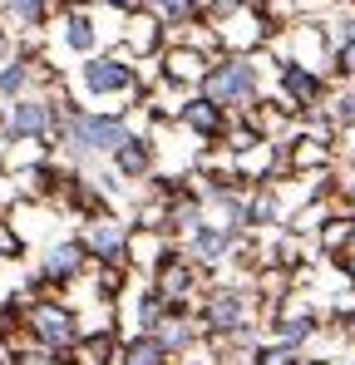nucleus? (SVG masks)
<instances>
[{"label": "nucleus", "instance_id": "6e6552de", "mask_svg": "<svg viewBox=\"0 0 355 365\" xmlns=\"http://www.w3.org/2000/svg\"><path fill=\"white\" fill-rule=\"evenodd\" d=\"M128 242H133V227L114 212H94L79 227V247L89 267H128Z\"/></svg>", "mask_w": 355, "mask_h": 365}, {"label": "nucleus", "instance_id": "f03ea898", "mask_svg": "<svg viewBox=\"0 0 355 365\" xmlns=\"http://www.w3.org/2000/svg\"><path fill=\"white\" fill-rule=\"evenodd\" d=\"M20 331L30 336V346L55 351V356H69V351L84 341L79 306L64 302L59 292H50V297H30V302L20 306Z\"/></svg>", "mask_w": 355, "mask_h": 365}, {"label": "nucleus", "instance_id": "1a4fd4ad", "mask_svg": "<svg viewBox=\"0 0 355 365\" xmlns=\"http://www.w3.org/2000/svg\"><path fill=\"white\" fill-rule=\"evenodd\" d=\"M178 252H182L187 262H197L202 272H222L227 262L242 257V232L222 227V222H202V227H192L187 237H178Z\"/></svg>", "mask_w": 355, "mask_h": 365}, {"label": "nucleus", "instance_id": "6ab92c4d", "mask_svg": "<svg viewBox=\"0 0 355 365\" xmlns=\"http://www.w3.org/2000/svg\"><path fill=\"white\" fill-rule=\"evenodd\" d=\"M114 365H173L168 346L153 331H133L128 341H118V361Z\"/></svg>", "mask_w": 355, "mask_h": 365}, {"label": "nucleus", "instance_id": "0eeeda50", "mask_svg": "<svg viewBox=\"0 0 355 365\" xmlns=\"http://www.w3.org/2000/svg\"><path fill=\"white\" fill-rule=\"evenodd\" d=\"M148 287H153V297L168 306V311H197L202 292H207V272H202L197 262H187L182 252H173L168 262L153 267Z\"/></svg>", "mask_w": 355, "mask_h": 365}, {"label": "nucleus", "instance_id": "2eb2a0df", "mask_svg": "<svg viewBox=\"0 0 355 365\" xmlns=\"http://www.w3.org/2000/svg\"><path fill=\"white\" fill-rule=\"evenodd\" d=\"M123 50L133 55V60H158L163 50H168V25L153 15V10H128V25H123Z\"/></svg>", "mask_w": 355, "mask_h": 365}, {"label": "nucleus", "instance_id": "5701e85b", "mask_svg": "<svg viewBox=\"0 0 355 365\" xmlns=\"http://www.w3.org/2000/svg\"><path fill=\"white\" fill-rule=\"evenodd\" d=\"M133 316H138V331H158V321L168 316V306L158 302V297H153V287H148V292L138 297V306H133Z\"/></svg>", "mask_w": 355, "mask_h": 365}, {"label": "nucleus", "instance_id": "a878e982", "mask_svg": "<svg viewBox=\"0 0 355 365\" xmlns=\"http://www.w3.org/2000/svg\"><path fill=\"white\" fill-rule=\"evenodd\" d=\"M331 64H336V74L355 79V40H341V45L331 50Z\"/></svg>", "mask_w": 355, "mask_h": 365}, {"label": "nucleus", "instance_id": "9b49d317", "mask_svg": "<svg viewBox=\"0 0 355 365\" xmlns=\"http://www.w3.org/2000/svg\"><path fill=\"white\" fill-rule=\"evenodd\" d=\"M173 123L182 128V133L202 138V143H217V138H227V128H232V114H227V109H217V104H212L202 89H192V94H178Z\"/></svg>", "mask_w": 355, "mask_h": 365}, {"label": "nucleus", "instance_id": "39448f33", "mask_svg": "<svg viewBox=\"0 0 355 365\" xmlns=\"http://www.w3.org/2000/svg\"><path fill=\"white\" fill-rule=\"evenodd\" d=\"M252 316H257V302L242 287L212 282L202 292V302H197V321H202V336L207 341H242L252 331Z\"/></svg>", "mask_w": 355, "mask_h": 365}, {"label": "nucleus", "instance_id": "9d476101", "mask_svg": "<svg viewBox=\"0 0 355 365\" xmlns=\"http://www.w3.org/2000/svg\"><path fill=\"white\" fill-rule=\"evenodd\" d=\"M84 272H89V257H84L79 237H59V242H50L40 252V262H35V287L64 292V287H74Z\"/></svg>", "mask_w": 355, "mask_h": 365}, {"label": "nucleus", "instance_id": "20e7f679", "mask_svg": "<svg viewBox=\"0 0 355 365\" xmlns=\"http://www.w3.org/2000/svg\"><path fill=\"white\" fill-rule=\"evenodd\" d=\"M202 94L237 119V114H247V109L257 104V94H262V69H257L252 55L217 50L212 64H207V74H202Z\"/></svg>", "mask_w": 355, "mask_h": 365}, {"label": "nucleus", "instance_id": "7c9ffc66", "mask_svg": "<svg viewBox=\"0 0 355 365\" xmlns=\"http://www.w3.org/2000/svg\"><path fill=\"white\" fill-rule=\"evenodd\" d=\"M0 217H5V192H0Z\"/></svg>", "mask_w": 355, "mask_h": 365}, {"label": "nucleus", "instance_id": "ddd939ff", "mask_svg": "<svg viewBox=\"0 0 355 365\" xmlns=\"http://www.w3.org/2000/svg\"><path fill=\"white\" fill-rule=\"evenodd\" d=\"M282 79V104L287 109H321L326 104V79L316 64H301V60H287L277 69Z\"/></svg>", "mask_w": 355, "mask_h": 365}, {"label": "nucleus", "instance_id": "4468645a", "mask_svg": "<svg viewBox=\"0 0 355 365\" xmlns=\"http://www.w3.org/2000/svg\"><path fill=\"white\" fill-rule=\"evenodd\" d=\"M59 45L74 60L99 55V25H94V5H64L59 10Z\"/></svg>", "mask_w": 355, "mask_h": 365}, {"label": "nucleus", "instance_id": "aec40b11", "mask_svg": "<svg viewBox=\"0 0 355 365\" xmlns=\"http://www.w3.org/2000/svg\"><path fill=\"white\" fill-rule=\"evenodd\" d=\"M311 331H316V316H311V311H292V316H277V321H272V341H282V346H292V351H301V346L311 341Z\"/></svg>", "mask_w": 355, "mask_h": 365}, {"label": "nucleus", "instance_id": "c756f323", "mask_svg": "<svg viewBox=\"0 0 355 365\" xmlns=\"http://www.w3.org/2000/svg\"><path fill=\"white\" fill-rule=\"evenodd\" d=\"M346 272H351V277H355V252H351V257H346Z\"/></svg>", "mask_w": 355, "mask_h": 365}, {"label": "nucleus", "instance_id": "dca6fc26", "mask_svg": "<svg viewBox=\"0 0 355 365\" xmlns=\"http://www.w3.org/2000/svg\"><path fill=\"white\" fill-rule=\"evenodd\" d=\"M40 55H5L0 60V104H10V99H20V94H30L35 89V79H50L45 69H40Z\"/></svg>", "mask_w": 355, "mask_h": 365}, {"label": "nucleus", "instance_id": "2f4dec72", "mask_svg": "<svg viewBox=\"0 0 355 365\" xmlns=\"http://www.w3.org/2000/svg\"><path fill=\"white\" fill-rule=\"evenodd\" d=\"M301 365H321V361H301Z\"/></svg>", "mask_w": 355, "mask_h": 365}, {"label": "nucleus", "instance_id": "b1692460", "mask_svg": "<svg viewBox=\"0 0 355 365\" xmlns=\"http://www.w3.org/2000/svg\"><path fill=\"white\" fill-rule=\"evenodd\" d=\"M252 365H301V356H296L292 346H282V341H267V346H257Z\"/></svg>", "mask_w": 355, "mask_h": 365}, {"label": "nucleus", "instance_id": "c85d7f7f", "mask_svg": "<svg viewBox=\"0 0 355 365\" xmlns=\"http://www.w3.org/2000/svg\"><path fill=\"white\" fill-rule=\"evenodd\" d=\"M346 40H355V15H351V20H346Z\"/></svg>", "mask_w": 355, "mask_h": 365}, {"label": "nucleus", "instance_id": "f8f14e48", "mask_svg": "<svg viewBox=\"0 0 355 365\" xmlns=\"http://www.w3.org/2000/svg\"><path fill=\"white\" fill-rule=\"evenodd\" d=\"M109 168H114V178H123V182H153V173H158V138H153L148 128H133L128 143L109 158Z\"/></svg>", "mask_w": 355, "mask_h": 365}, {"label": "nucleus", "instance_id": "4be33fe9", "mask_svg": "<svg viewBox=\"0 0 355 365\" xmlns=\"http://www.w3.org/2000/svg\"><path fill=\"white\" fill-rule=\"evenodd\" d=\"M272 222H282L277 192H272V187H257V192H252V227H272Z\"/></svg>", "mask_w": 355, "mask_h": 365}, {"label": "nucleus", "instance_id": "f3484780", "mask_svg": "<svg viewBox=\"0 0 355 365\" xmlns=\"http://www.w3.org/2000/svg\"><path fill=\"white\" fill-rule=\"evenodd\" d=\"M153 336L168 346V356L178 361V356H192V351L202 346V321H197V311H168Z\"/></svg>", "mask_w": 355, "mask_h": 365}, {"label": "nucleus", "instance_id": "cd10ccee", "mask_svg": "<svg viewBox=\"0 0 355 365\" xmlns=\"http://www.w3.org/2000/svg\"><path fill=\"white\" fill-rule=\"evenodd\" d=\"M74 5H114V10H123V15L138 10V0H74Z\"/></svg>", "mask_w": 355, "mask_h": 365}, {"label": "nucleus", "instance_id": "a211bd4d", "mask_svg": "<svg viewBox=\"0 0 355 365\" xmlns=\"http://www.w3.org/2000/svg\"><path fill=\"white\" fill-rule=\"evenodd\" d=\"M59 0H5V25H15V30H25V35H40V30H50L59 20Z\"/></svg>", "mask_w": 355, "mask_h": 365}, {"label": "nucleus", "instance_id": "f257e3e1", "mask_svg": "<svg viewBox=\"0 0 355 365\" xmlns=\"http://www.w3.org/2000/svg\"><path fill=\"white\" fill-rule=\"evenodd\" d=\"M133 123H128V109H84L74 99H64V123H59L55 148L69 158V168L79 163H94V158H114L118 148L128 143Z\"/></svg>", "mask_w": 355, "mask_h": 365}, {"label": "nucleus", "instance_id": "bb28decb", "mask_svg": "<svg viewBox=\"0 0 355 365\" xmlns=\"http://www.w3.org/2000/svg\"><path fill=\"white\" fill-rule=\"evenodd\" d=\"M331 119L341 123V128H351V123H355V89H351V94H336V109H331Z\"/></svg>", "mask_w": 355, "mask_h": 365}, {"label": "nucleus", "instance_id": "7ed1b4c3", "mask_svg": "<svg viewBox=\"0 0 355 365\" xmlns=\"http://www.w3.org/2000/svg\"><path fill=\"white\" fill-rule=\"evenodd\" d=\"M59 123H64V94L55 89H30L20 99L5 104L0 114V138L5 143H55L59 138Z\"/></svg>", "mask_w": 355, "mask_h": 365}, {"label": "nucleus", "instance_id": "393cba45", "mask_svg": "<svg viewBox=\"0 0 355 365\" xmlns=\"http://www.w3.org/2000/svg\"><path fill=\"white\" fill-rule=\"evenodd\" d=\"M20 232H15V222H5V217H0V262H15V257H20Z\"/></svg>", "mask_w": 355, "mask_h": 365}, {"label": "nucleus", "instance_id": "412c9836", "mask_svg": "<svg viewBox=\"0 0 355 365\" xmlns=\"http://www.w3.org/2000/svg\"><path fill=\"white\" fill-rule=\"evenodd\" d=\"M143 10H153L163 25H192V20H202V10H207V0H138Z\"/></svg>", "mask_w": 355, "mask_h": 365}, {"label": "nucleus", "instance_id": "423d86ee", "mask_svg": "<svg viewBox=\"0 0 355 365\" xmlns=\"http://www.w3.org/2000/svg\"><path fill=\"white\" fill-rule=\"evenodd\" d=\"M79 89L89 99H123V94H143V74L128 50H99L89 60H79Z\"/></svg>", "mask_w": 355, "mask_h": 365}]
</instances>
